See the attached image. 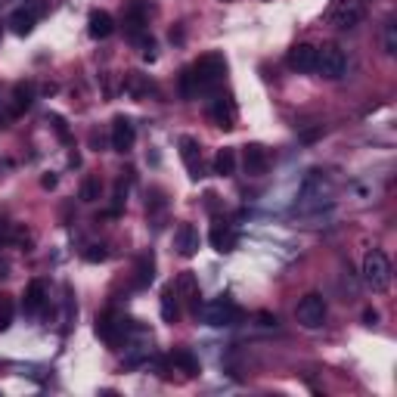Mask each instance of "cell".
Wrapping results in <instances>:
<instances>
[{"instance_id":"obj_9","label":"cell","mask_w":397,"mask_h":397,"mask_svg":"<svg viewBox=\"0 0 397 397\" xmlns=\"http://www.w3.org/2000/svg\"><path fill=\"white\" fill-rule=\"evenodd\" d=\"M208 115H211V122L217 127H223V131H230V127H236V118H239V109L233 103V96H214L211 106H208Z\"/></svg>"},{"instance_id":"obj_18","label":"cell","mask_w":397,"mask_h":397,"mask_svg":"<svg viewBox=\"0 0 397 397\" xmlns=\"http://www.w3.org/2000/svg\"><path fill=\"white\" fill-rule=\"evenodd\" d=\"M152 280H155V254L149 249L137 258V267H134V289H149Z\"/></svg>"},{"instance_id":"obj_28","label":"cell","mask_w":397,"mask_h":397,"mask_svg":"<svg viewBox=\"0 0 397 397\" xmlns=\"http://www.w3.org/2000/svg\"><path fill=\"white\" fill-rule=\"evenodd\" d=\"M181 96L183 100H193V96H196V81H193L190 69H183V74H181Z\"/></svg>"},{"instance_id":"obj_3","label":"cell","mask_w":397,"mask_h":397,"mask_svg":"<svg viewBox=\"0 0 397 397\" xmlns=\"http://www.w3.org/2000/svg\"><path fill=\"white\" fill-rule=\"evenodd\" d=\"M199 313H202V320H205L208 326H236L239 320H242V311H239V307L230 301L227 295H221V298H214V301L202 304Z\"/></svg>"},{"instance_id":"obj_2","label":"cell","mask_w":397,"mask_h":397,"mask_svg":"<svg viewBox=\"0 0 397 397\" xmlns=\"http://www.w3.org/2000/svg\"><path fill=\"white\" fill-rule=\"evenodd\" d=\"M363 282L372 292H388L391 289V261L385 258V252L372 249L363 258Z\"/></svg>"},{"instance_id":"obj_32","label":"cell","mask_w":397,"mask_h":397,"mask_svg":"<svg viewBox=\"0 0 397 397\" xmlns=\"http://www.w3.org/2000/svg\"><path fill=\"white\" fill-rule=\"evenodd\" d=\"M363 323H366V326H376V323H379V311L366 307V311H363Z\"/></svg>"},{"instance_id":"obj_8","label":"cell","mask_w":397,"mask_h":397,"mask_svg":"<svg viewBox=\"0 0 397 397\" xmlns=\"http://www.w3.org/2000/svg\"><path fill=\"white\" fill-rule=\"evenodd\" d=\"M174 292L177 298L186 304V311L193 313V317H199V307H202V289H199V280L193 273H181L174 282Z\"/></svg>"},{"instance_id":"obj_12","label":"cell","mask_w":397,"mask_h":397,"mask_svg":"<svg viewBox=\"0 0 397 397\" xmlns=\"http://www.w3.org/2000/svg\"><path fill=\"white\" fill-rule=\"evenodd\" d=\"M199 245H202V236H199V230L193 227V223H181L177 227V233H174V249L181 258H193V254L199 252Z\"/></svg>"},{"instance_id":"obj_27","label":"cell","mask_w":397,"mask_h":397,"mask_svg":"<svg viewBox=\"0 0 397 397\" xmlns=\"http://www.w3.org/2000/svg\"><path fill=\"white\" fill-rule=\"evenodd\" d=\"M382 41H385V53L394 56L397 53V22L394 19L385 22V34H382Z\"/></svg>"},{"instance_id":"obj_10","label":"cell","mask_w":397,"mask_h":397,"mask_svg":"<svg viewBox=\"0 0 397 397\" xmlns=\"http://www.w3.org/2000/svg\"><path fill=\"white\" fill-rule=\"evenodd\" d=\"M134 140H137V127L127 115H118L115 122H112V149L115 152H131Z\"/></svg>"},{"instance_id":"obj_35","label":"cell","mask_w":397,"mask_h":397,"mask_svg":"<svg viewBox=\"0 0 397 397\" xmlns=\"http://www.w3.org/2000/svg\"><path fill=\"white\" fill-rule=\"evenodd\" d=\"M0 276H10V273H6V264H4V261H0Z\"/></svg>"},{"instance_id":"obj_20","label":"cell","mask_w":397,"mask_h":397,"mask_svg":"<svg viewBox=\"0 0 397 397\" xmlns=\"http://www.w3.org/2000/svg\"><path fill=\"white\" fill-rule=\"evenodd\" d=\"M171 363H174L177 370L183 372V376H199V372H202V366H199V357L193 354L190 348H177L174 354H171Z\"/></svg>"},{"instance_id":"obj_31","label":"cell","mask_w":397,"mask_h":397,"mask_svg":"<svg viewBox=\"0 0 397 397\" xmlns=\"http://www.w3.org/2000/svg\"><path fill=\"white\" fill-rule=\"evenodd\" d=\"M25 10L34 13V16H44L47 13V0H25Z\"/></svg>"},{"instance_id":"obj_29","label":"cell","mask_w":397,"mask_h":397,"mask_svg":"<svg viewBox=\"0 0 397 397\" xmlns=\"http://www.w3.org/2000/svg\"><path fill=\"white\" fill-rule=\"evenodd\" d=\"M106 245H91V249L84 252V261H91V264H96V261H106Z\"/></svg>"},{"instance_id":"obj_37","label":"cell","mask_w":397,"mask_h":397,"mask_svg":"<svg viewBox=\"0 0 397 397\" xmlns=\"http://www.w3.org/2000/svg\"><path fill=\"white\" fill-rule=\"evenodd\" d=\"M223 4H233V0H223Z\"/></svg>"},{"instance_id":"obj_24","label":"cell","mask_w":397,"mask_h":397,"mask_svg":"<svg viewBox=\"0 0 397 397\" xmlns=\"http://www.w3.org/2000/svg\"><path fill=\"white\" fill-rule=\"evenodd\" d=\"M236 171V152L233 149H221V152L214 155V174L217 177H230Z\"/></svg>"},{"instance_id":"obj_7","label":"cell","mask_w":397,"mask_h":397,"mask_svg":"<svg viewBox=\"0 0 397 397\" xmlns=\"http://www.w3.org/2000/svg\"><path fill=\"white\" fill-rule=\"evenodd\" d=\"M363 19V0H335L329 6V22L335 28H354Z\"/></svg>"},{"instance_id":"obj_16","label":"cell","mask_w":397,"mask_h":397,"mask_svg":"<svg viewBox=\"0 0 397 397\" xmlns=\"http://www.w3.org/2000/svg\"><path fill=\"white\" fill-rule=\"evenodd\" d=\"M87 34H91L93 41H106V37L115 34V19H112L106 10H93L91 16H87Z\"/></svg>"},{"instance_id":"obj_15","label":"cell","mask_w":397,"mask_h":397,"mask_svg":"<svg viewBox=\"0 0 397 397\" xmlns=\"http://www.w3.org/2000/svg\"><path fill=\"white\" fill-rule=\"evenodd\" d=\"M208 242H211V249H214V252L230 254V252L236 249L239 236H236V230L230 227V223H214V227H211V233H208Z\"/></svg>"},{"instance_id":"obj_22","label":"cell","mask_w":397,"mask_h":397,"mask_svg":"<svg viewBox=\"0 0 397 397\" xmlns=\"http://www.w3.org/2000/svg\"><path fill=\"white\" fill-rule=\"evenodd\" d=\"M34 22H37L34 13H28L25 6H22V10H16V13L10 16V32L19 34V37H28V34L34 32Z\"/></svg>"},{"instance_id":"obj_36","label":"cell","mask_w":397,"mask_h":397,"mask_svg":"<svg viewBox=\"0 0 397 397\" xmlns=\"http://www.w3.org/2000/svg\"><path fill=\"white\" fill-rule=\"evenodd\" d=\"M0 127H6V115H0Z\"/></svg>"},{"instance_id":"obj_33","label":"cell","mask_w":397,"mask_h":397,"mask_svg":"<svg viewBox=\"0 0 397 397\" xmlns=\"http://www.w3.org/2000/svg\"><path fill=\"white\" fill-rule=\"evenodd\" d=\"M258 323L261 326H276V317L273 313H258Z\"/></svg>"},{"instance_id":"obj_13","label":"cell","mask_w":397,"mask_h":397,"mask_svg":"<svg viewBox=\"0 0 397 397\" xmlns=\"http://www.w3.org/2000/svg\"><path fill=\"white\" fill-rule=\"evenodd\" d=\"M44 307H47V282H44V280L28 282L25 298H22V311H25L28 317H37Z\"/></svg>"},{"instance_id":"obj_17","label":"cell","mask_w":397,"mask_h":397,"mask_svg":"<svg viewBox=\"0 0 397 397\" xmlns=\"http://www.w3.org/2000/svg\"><path fill=\"white\" fill-rule=\"evenodd\" d=\"M181 159H183V164H186V171H190L193 181L205 177V174H202V149H199V143L193 137H181Z\"/></svg>"},{"instance_id":"obj_1","label":"cell","mask_w":397,"mask_h":397,"mask_svg":"<svg viewBox=\"0 0 397 397\" xmlns=\"http://www.w3.org/2000/svg\"><path fill=\"white\" fill-rule=\"evenodd\" d=\"M190 72L196 81V93H211L227 78V59H223V53H205L190 65Z\"/></svg>"},{"instance_id":"obj_14","label":"cell","mask_w":397,"mask_h":397,"mask_svg":"<svg viewBox=\"0 0 397 397\" xmlns=\"http://www.w3.org/2000/svg\"><path fill=\"white\" fill-rule=\"evenodd\" d=\"M289 69L313 72L317 69V47H313V44H295V47L289 50Z\"/></svg>"},{"instance_id":"obj_23","label":"cell","mask_w":397,"mask_h":397,"mask_svg":"<svg viewBox=\"0 0 397 397\" xmlns=\"http://www.w3.org/2000/svg\"><path fill=\"white\" fill-rule=\"evenodd\" d=\"M124 91L131 93V96H137V100H143V96L152 93V81L146 78V74H127V81H124Z\"/></svg>"},{"instance_id":"obj_25","label":"cell","mask_w":397,"mask_h":397,"mask_svg":"<svg viewBox=\"0 0 397 397\" xmlns=\"http://www.w3.org/2000/svg\"><path fill=\"white\" fill-rule=\"evenodd\" d=\"M13 317H16V304L6 292H0V332H6L13 326Z\"/></svg>"},{"instance_id":"obj_6","label":"cell","mask_w":397,"mask_h":397,"mask_svg":"<svg viewBox=\"0 0 397 397\" xmlns=\"http://www.w3.org/2000/svg\"><path fill=\"white\" fill-rule=\"evenodd\" d=\"M295 317H298V323H301L304 329H320L326 323V298L317 295V292L304 295L301 301H298Z\"/></svg>"},{"instance_id":"obj_30","label":"cell","mask_w":397,"mask_h":397,"mask_svg":"<svg viewBox=\"0 0 397 397\" xmlns=\"http://www.w3.org/2000/svg\"><path fill=\"white\" fill-rule=\"evenodd\" d=\"M47 122H50V124H53V127H56V134H59V140H63V143H69V140H72V137H69V127H65V122H63V118H59V115H50V118H47Z\"/></svg>"},{"instance_id":"obj_21","label":"cell","mask_w":397,"mask_h":397,"mask_svg":"<svg viewBox=\"0 0 397 397\" xmlns=\"http://www.w3.org/2000/svg\"><path fill=\"white\" fill-rule=\"evenodd\" d=\"M34 103V84H28V81H19L16 87H13V115H22V112H28Z\"/></svg>"},{"instance_id":"obj_19","label":"cell","mask_w":397,"mask_h":397,"mask_svg":"<svg viewBox=\"0 0 397 397\" xmlns=\"http://www.w3.org/2000/svg\"><path fill=\"white\" fill-rule=\"evenodd\" d=\"M162 320L164 323H177L181 320V298L174 292V282L162 289Z\"/></svg>"},{"instance_id":"obj_11","label":"cell","mask_w":397,"mask_h":397,"mask_svg":"<svg viewBox=\"0 0 397 397\" xmlns=\"http://www.w3.org/2000/svg\"><path fill=\"white\" fill-rule=\"evenodd\" d=\"M242 168L249 177H261L267 174V168H271V155H267V149L261 143H249L242 152Z\"/></svg>"},{"instance_id":"obj_4","label":"cell","mask_w":397,"mask_h":397,"mask_svg":"<svg viewBox=\"0 0 397 397\" xmlns=\"http://www.w3.org/2000/svg\"><path fill=\"white\" fill-rule=\"evenodd\" d=\"M313 72H320L329 81L344 78V72H348V56H344V50L335 47V44L317 47V69H313Z\"/></svg>"},{"instance_id":"obj_26","label":"cell","mask_w":397,"mask_h":397,"mask_svg":"<svg viewBox=\"0 0 397 397\" xmlns=\"http://www.w3.org/2000/svg\"><path fill=\"white\" fill-rule=\"evenodd\" d=\"M100 193H103L100 177H87V181L81 183V202H96L100 199Z\"/></svg>"},{"instance_id":"obj_34","label":"cell","mask_w":397,"mask_h":397,"mask_svg":"<svg viewBox=\"0 0 397 397\" xmlns=\"http://www.w3.org/2000/svg\"><path fill=\"white\" fill-rule=\"evenodd\" d=\"M41 186H44V190H53V186H56V174H47L41 181Z\"/></svg>"},{"instance_id":"obj_5","label":"cell","mask_w":397,"mask_h":397,"mask_svg":"<svg viewBox=\"0 0 397 397\" xmlns=\"http://www.w3.org/2000/svg\"><path fill=\"white\" fill-rule=\"evenodd\" d=\"M134 329H137V326H134V320L112 317V313H106V317H96V335H100L109 348H122V344L127 341V332H134Z\"/></svg>"}]
</instances>
